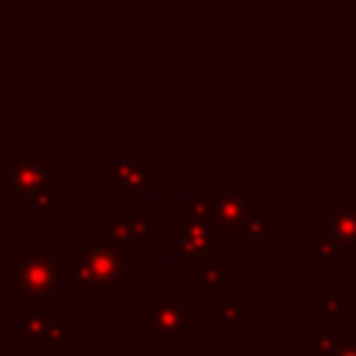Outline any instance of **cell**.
I'll list each match as a JSON object with an SVG mask.
<instances>
[{"mask_svg": "<svg viewBox=\"0 0 356 356\" xmlns=\"http://www.w3.org/2000/svg\"><path fill=\"white\" fill-rule=\"evenodd\" d=\"M136 270V259L122 245L111 242L100 231H89L81 245L72 248L70 286L81 298H120L125 292V275Z\"/></svg>", "mask_w": 356, "mask_h": 356, "instance_id": "cell-1", "label": "cell"}, {"mask_svg": "<svg viewBox=\"0 0 356 356\" xmlns=\"http://www.w3.org/2000/svg\"><path fill=\"white\" fill-rule=\"evenodd\" d=\"M8 273V295L19 300H53L56 292L70 284V270L61 267L58 245H22L19 253L11 256Z\"/></svg>", "mask_w": 356, "mask_h": 356, "instance_id": "cell-2", "label": "cell"}, {"mask_svg": "<svg viewBox=\"0 0 356 356\" xmlns=\"http://www.w3.org/2000/svg\"><path fill=\"white\" fill-rule=\"evenodd\" d=\"M19 342L22 348H72L75 325L50 300L25 298L19 306Z\"/></svg>", "mask_w": 356, "mask_h": 356, "instance_id": "cell-3", "label": "cell"}, {"mask_svg": "<svg viewBox=\"0 0 356 356\" xmlns=\"http://www.w3.org/2000/svg\"><path fill=\"white\" fill-rule=\"evenodd\" d=\"M139 323H147V331L170 337H195L200 334V309L184 295H150L145 306L134 309Z\"/></svg>", "mask_w": 356, "mask_h": 356, "instance_id": "cell-4", "label": "cell"}, {"mask_svg": "<svg viewBox=\"0 0 356 356\" xmlns=\"http://www.w3.org/2000/svg\"><path fill=\"white\" fill-rule=\"evenodd\" d=\"M53 170L56 167H50L44 156H11L8 164L0 167V197H6L11 209L31 211Z\"/></svg>", "mask_w": 356, "mask_h": 356, "instance_id": "cell-5", "label": "cell"}, {"mask_svg": "<svg viewBox=\"0 0 356 356\" xmlns=\"http://www.w3.org/2000/svg\"><path fill=\"white\" fill-rule=\"evenodd\" d=\"M209 195L225 231H239L248 220L264 214V197L248 181H214Z\"/></svg>", "mask_w": 356, "mask_h": 356, "instance_id": "cell-6", "label": "cell"}, {"mask_svg": "<svg viewBox=\"0 0 356 356\" xmlns=\"http://www.w3.org/2000/svg\"><path fill=\"white\" fill-rule=\"evenodd\" d=\"M97 231L122 248H145L150 236L161 231V220H156L145 206H114L97 222Z\"/></svg>", "mask_w": 356, "mask_h": 356, "instance_id": "cell-7", "label": "cell"}, {"mask_svg": "<svg viewBox=\"0 0 356 356\" xmlns=\"http://www.w3.org/2000/svg\"><path fill=\"white\" fill-rule=\"evenodd\" d=\"M164 175L159 167L150 164L147 156H117L111 159L108 172V192L111 195H139L159 184Z\"/></svg>", "mask_w": 356, "mask_h": 356, "instance_id": "cell-8", "label": "cell"}, {"mask_svg": "<svg viewBox=\"0 0 356 356\" xmlns=\"http://www.w3.org/2000/svg\"><path fill=\"white\" fill-rule=\"evenodd\" d=\"M172 234H175V245L172 248L184 259V264H186L189 273H195L200 267V261L209 259L214 253V248H217L211 231L203 228V225H197V222H192V220H186V217L172 222Z\"/></svg>", "mask_w": 356, "mask_h": 356, "instance_id": "cell-9", "label": "cell"}, {"mask_svg": "<svg viewBox=\"0 0 356 356\" xmlns=\"http://www.w3.org/2000/svg\"><path fill=\"white\" fill-rule=\"evenodd\" d=\"M325 231L334 236L345 259H356V192L339 195L325 209Z\"/></svg>", "mask_w": 356, "mask_h": 356, "instance_id": "cell-10", "label": "cell"}, {"mask_svg": "<svg viewBox=\"0 0 356 356\" xmlns=\"http://www.w3.org/2000/svg\"><path fill=\"white\" fill-rule=\"evenodd\" d=\"M211 317L222 325V334L225 337H234L239 331L242 323L250 320V309L239 300V295H217L211 298Z\"/></svg>", "mask_w": 356, "mask_h": 356, "instance_id": "cell-11", "label": "cell"}, {"mask_svg": "<svg viewBox=\"0 0 356 356\" xmlns=\"http://www.w3.org/2000/svg\"><path fill=\"white\" fill-rule=\"evenodd\" d=\"M186 220H192V222L209 228L211 236H214V242H217V248L225 242V234H228V231L220 225V220H217V214H214L211 195H192V197L186 200Z\"/></svg>", "mask_w": 356, "mask_h": 356, "instance_id": "cell-12", "label": "cell"}, {"mask_svg": "<svg viewBox=\"0 0 356 356\" xmlns=\"http://www.w3.org/2000/svg\"><path fill=\"white\" fill-rule=\"evenodd\" d=\"M195 275H197V292L203 298H217L225 292V259L222 256L211 253L209 259H203Z\"/></svg>", "mask_w": 356, "mask_h": 356, "instance_id": "cell-13", "label": "cell"}, {"mask_svg": "<svg viewBox=\"0 0 356 356\" xmlns=\"http://www.w3.org/2000/svg\"><path fill=\"white\" fill-rule=\"evenodd\" d=\"M342 264V250L334 242V236L323 228L312 236V267L317 273H334Z\"/></svg>", "mask_w": 356, "mask_h": 356, "instance_id": "cell-14", "label": "cell"}, {"mask_svg": "<svg viewBox=\"0 0 356 356\" xmlns=\"http://www.w3.org/2000/svg\"><path fill=\"white\" fill-rule=\"evenodd\" d=\"M312 314L317 323H323V320L348 323L353 317V298L350 295H314L312 298Z\"/></svg>", "mask_w": 356, "mask_h": 356, "instance_id": "cell-15", "label": "cell"}, {"mask_svg": "<svg viewBox=\"0 0 356 356\" xmlns=\"http://www.w3.org/2000/svg\"><path fill=\"white\" fill-rule=\"evenodd\" d=\"M275 231V222L270 220V217H253V220H248L239 231H234L236 234V245L239 248H259L264 239H267V234H273Z\"/></svg>", "mask_w": 356, "mask_h": 356, "instance_id": "cell-16", "label": "cell"}, {"mask_svg": "<svg viewBox=\"0 0 356 356\" xmlns=\"http://www.w3.org/2000/svg\"><path fill=\"white\" fill-rule=\"evenodd\" d=\"M186 339L189 337H170V334L147 331V356H189Z\"/></svg>", "mask_w": 356, "mask_h": 356, "instance_id": "cell-17", "label": "cell"}, {"mask_svg": "<svg viewBox=\"0 0 356 356\" xmlns=\"http://www.w3.org/2000/svg\"><path fill=\"white\" fill-rule=\"evenodd\" d=\"M339 345V334H314L312 337V350L314 356H331Z\"/></svg>", "mask_w": 356, "mask_h": 356, "instance_id": "cell-18", "label": "cell"}, {"mask_svg": "<svg viewBox=\"0 0 356 356\" xmlns=\"http://www.w3.org/2000/svg\"><path fill=\"white\" fill-rule=\"evenodd\" d=\"M331 356H356V334H339V345Z\"/></svg>", "mask_w": 356, "mask_h": 356, "instance_id": "cell-19", "label": "cell"}, {"mask_svg": "<svg viewBox=\"0 0 356 356\" xmlns=\"http://www.w3.org/2000/svg\"><path fill=\"white\" fill-rule=\"evenodd\" d=\"M337 167H339V170H348L350 181L356 184V156H339V159H337Z\"/></svg>", "mask_w": 356, "mask_h": 356, "instance_id": "cell-20", "label": "cell"}]
</instances>
